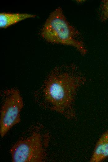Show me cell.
I'll use <instances>...</instances> for the list:
<instances>
[{
  "label": "cell",
  "instance_id": "cell-5",
  "mask_svg": "<svg viewBox=\"0 0 108 162\" xmlns=\"http://www.w3.org/2000/svg\"><path fill=\"white\" fill-rule=\"evenodd\" d=\"M108 157V130L97 141L90 158L91 162H100Z\"/></svg>",
  "mask_w": 108,
  "mask_h": 162
},
{
  "label": "cell",
  "instance_id": "cell-2",
  "mask_svg": "<svg viewBox=\"0 0 108 162\" xmlns=\"http://www.w3.org/2000/svg\"><path fill=\"white\" fill-rule=\"evenodd\" d=\"M50 139L49 131L42 124H34L24 132L10 152L13 162H42L47 155Z\"/></svg>",
  "mask_w": 108,
  "mask_h": 162
},
{
  "label": "cell",
  "instance_id": "cell-7",
  "mask_svg": "<svg viewBox=\"0 0 108 162\" xmlns=\"http://www.w3.org/2000/svg\"><path fill=\"white\" fill-rule=\"evenodd\" d=\"M100 19L102 22L108 20V0L101 1L98 11Z\"/></svg>",
  "mask_w": 108,
  "mask_h": 162
},
{
  "label": "cell",
  "instance_id": "cell-4",
  "mask_svg": "<svg viewBox=\"0 0 108 162\" xmlns=\"http://www.w3.org/2000/svg\"><path fill=\"white\" fill-rule=\"evenodd\" d=\"M0 97V134L2 137L20 122V112L24 103L20 91L16 88L1 90Z\"/></svg>",
  "mask_w": 108,
  "mask_h": 162
},
{
  "label": "cell",
  "instance_id": "cell-1",
  "mask_svg": "<svg viewBox=\"0 0 108 162\" xmlns=\"http://www.w3.org/2000/svg\"><path fill=\"white\" fill-rule=\"evenodd\" d=\"M87 81L86 76L74 63L56 66L34 91V100L44 109L56 112L68 119L75 120L76 94Z\"/></svg>",
  "mask_w": 108,
  "mask_h": 162
},
{
  "label": "cell",
  "instance_id": "cell-3",
  "mask_svg": "<svg viewBox=\"0 0 108 162\" xmlns=\"http://www.w3.org/2000/svg\"><path fill=\"white\" fill-rule=\"evenodd\" d=\"M41 34L49 43L72 46L83 56L87 53L81 34L69 23L60 7L50 14L41 29Z\"/></svg>",
  "mask_w": 108,
  "mask_h": 162
},
{
  "label": "cell",
  "instance_id": "cell-6",
  "mask_svg": "<svg viewBox=\"0 0 108 162\" xmlns=\"http://www.w3.org/2000/svg\"><path fill=\"white\" fill-rule=\"evenodd\" d=\"M36 16V15L26 13L1 12L0 13V27L6 29L24 20Z\"/></svg>",
  "mask_w": 108,
  "mask_h": 162
}]
</instances>
